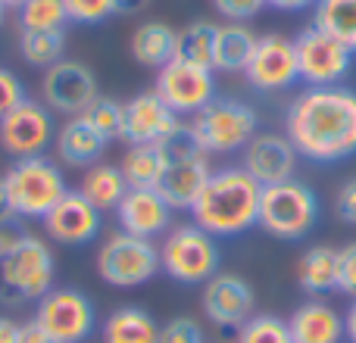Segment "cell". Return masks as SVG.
I'll list each match as a JSON object with an SVG mask.
<instances>
[{
	"mask_svg": "<svg viewBox=\"0 0 356 343\" xmlns=\"http://www.w3.org/2000/svg\"><path fill=\"white\" fill-rule=\"evenodd\" d=\"M284 135L309 162H341L356 156V91L307 87L284 112Z\"/></svg>",
	"mask_w": 356,
	"mask_h": 343,
	"instance_id": "6da1fadb",
	"label": "cell"
},
{
	"mask_svg": "<svg viewBox=\"0 0 356 343\" xmlns=\"http://www.w3.org/2000/svg\"><path fill=\"white\" fill-rule=\"evenodd\" d=\"M259 196H263V187L247 175L244 166L213 169L188 212L194 225H200L213 237H238L257 228Z\"/></svg>",
	"mask_w": 356,
	"mask_h": 343,
	"instance_id": "7a4b0ae2",
	"label": "cell"
},
{
	"mask_svg": "<svg viewBox=\"0 0 356 343\" xmlns=\"http://www.w3.org/2000/svg\"><path fill=\"white\" fill-rule=\"evenodd\" d=\"M319 221V196L300 178H288L282 184L263 187L259 196V221L269 237L303 240Z\"/></svg>",
	"mask_w": 356,
	"mask_h": 343,
	"instance_id": "3957f363",
	"label": "cell"
},
{
	"mask_svg": "<svg viewBox=\"0 0 356 343\" xmlns=\"http://www.w3.org/2000/svg\"><path fill=\"white\" fill-rule=\"evenodd\" d=\"M54 269L56 262L47 240L29 234L10 256H0V306L38 303L54 290Z\"/></svg>",
	"mask_w": 356,
	"mask_h": 343,
	"instance_id": "277c9868",
	"label": "cell"
},
{
	"mask_svg": "<svg viewBox=\"0 0 356 343\" xmlns=\"http://www.w3.org/2000/svg\"><path fill=\"white\" fill-rule=\"evenodd\" d=\"M3 184L19 219H44L69 194L60 162L47 160V156L16 160L3 172Z\"/></svg>",
	"mask_w": 356,
	"mask_h": 343,
	"instance_id": "5b68a950",
	"label": "cell"
},
{
	"mask_svg": "<svg viewBox=\"0 0 356 343\" xmlns=\"http://www.w3.org/2000/svg\"><path fill=\"white\" fill-rule=\"evenodd\" d=\"M219 237L200 225H178L163 237L160 265L178 284H207L219 271Z\"/></svg>",
	"mask_w": 356,
	"mask_h": 343,
	"instance_id": "8992f818",
	"label": "cell"
},
{
	"mask_svg": "<svg viewBox=\"0 0 356 343\" xmlns=\"http://www.w3.org/2000/svg\"><path fill=\"white\" fill-rule=\"evenodd\" d=\"M191 125L207 153H234V150H244L259 135L257 110L234 97H216L191 119Z\"/></svg>",
	"mask_w": 356,
	"mask_h": 343,
	"instance_id": "52a82bcc",
	"label": "cell"
},
{
	"mask_svg": "<svg viewBox=\"0 0 356 343\" xmlns=\"http://www.w3.org/2000/svg\"><path fill=\"white\" fill-rule=\"evenodd\" d=\"M97 271L110 287H141L154 281L160 265V246L147 237H135L129 231H116L100 244Z\"/></svg>",
	"mask_w": 356,
	"mask_h": 343,
	"instance_id": "ba28073f",
	"label": "cell"
},
{
	"mask_svg": "<svg viewBox=\"0 0 356 343\" xmlns=\"http://www.w3.org/2000/svg\"><path fill=\"white\" fill-rule=\"evenodd\" d=\"M35 321L47 331L54 343H85L94 334L97 312L81 290L54 287L38 300Z\"/></svg>",
	"mask_w": 356,
	"mask_h": 343,
	"instance_id": "9c48e42d",
	"label": "cell"
},
{
	"mask_svg": "<svg viewBox=\"0 0 356 343\" xmlns=\"http://www.w3.org/2000/svg\"><path fill=\"white\" fill-rule=\"evenodd\" d=\"M294 47H297V66H300V81H307V87H334L353 69V50L344 47L328 31L316 28V25H307L294 37Z\"/></svg>",
	"mask_w": 356,
	"mask_h": 343,
	"instance_id": "30bf717a",
	"label": "cell"
},
{
	"mask_svg": "<svg viewBox=\"0 0 356 343\" xmlns=\"http://www.w3.org/2000/svg\"><path fill=\"white\" fill-rule=\"evenodd\" d=\"M247 81L259 94H282L300 81V66H297V47L294 37L282 31L259 35L257 50L250 56V66L244 69Z\"/></svg>",
	"mask_w": 356,
	"mask_h": 343,
	"instance_id": "8fae6325",
	"label": "cell"
},
{
	"mask_svg": "<svg viewBox=\"0 0 356 343\" xmlns=\"http://www.w3.org/2000/svg\"><path fill=\"white\" fill-rule=\"evenodd\" d=\"M54 112L41 100H22L16 110H10L0 119V147L13 160L44 156V150L54 144Z\"/></svg>",
	"mask_w": 356,
	"mask_h": 343,
	"instance_id": "7c38bea8",
	"label": "cell"
},
{
	"mask_svg": "<svg viewBox=\"0 0 356 343\" xmlns=\"http://www.w3.org/2000/svg\"><path fill=\"white\" fill-rule=\"evenodd\" d=\"M156 94L160 100L175 112V116H191L194 119L203 106L216 100V75L213 69L191 66V62L172 60L156 72Z\"/></svg>",
	"mask_w": 356,
	"mask_h": 343,
	"instance_id": "4fadbf2b",
	"label": "cell"
},
{
	"mask_svg": "<svg viewBox=\"0 0 356 343\" xmlns=\"http://www.w3.org/2000/svg\"><path fill=\"white\" fill-rule=\"evenodd\" d=\"M41 97L50 112L60 116H81L94 97H97V78L94 72L79 60H60L56 66L44 69L41 78Z\"/></svg>",
	"mask_w": 356,
	"mask_h": 343,
	"instance_id": "5bb4252c",
	"label": "cell"
},
{
	"mask_svg": "<svg viewBox=\"0 0 356 343\" xmlns=\"http://www.w3.org/2000/svg\"><path fill=\"white\" fill-rule=\"evenodd\" d=\"M200 306L216 328H241L247 319L257 315V294L247 284V278L234 271H216L203 284Z\"/></svg>",
	"mask_w": 356,
	"mask_h": 343,
	"instance_id": "9a60e30c",
	"label": "cell"
},
{
	"mask_svg": "<svg viewBox=\"0 0 356 343\" xmlns=\"http://www.w3.org/2000/svg\"><path fill=\"white\" fill-rule=\"evenodd\" d=\"M41 221L50 240H56L63 246H85L91 240H97L100 228H104V212L97 206H91L79 190H69Z\"/></svg>",
	"mask_w": 356,
	"mask_h": 343,
	"instance_id": "2e32d148",
	"label": "cell"
},
{
	"mask_svg": "<svg viewBox=\"0 0 356 343\" xmlns=\"http://www.w3.org/2000/svg\"><path fill=\"white\" fill-rule=\"evenodd\" d=\"M297 147L288 141V135H275V131H259L250 144L244 147V172L259 184V187H269V184H282L288 178H294L297 172Z\"/></svg>",
	"mask_w": 356,
	"mask_h": 343,
	"instance_id": "e0dca14e",
	"label": "cell"
},
{
	"mask_svg": "<svg viewBox=\"0 0 356 343\" xmlns=\"http://www.w3.org/2000/svg\"><path fill=\"white\" fill-rule=\"evenodd\" d=\"M116 221L119 231L154 240L172 225V206L156 194V187H129L116 206Z\"/></svg>",
	"mask_w": 356,
	"mask_h": 343,
	"instance_id": "ac0fdd59",
	"label": "cell"
},
{
	"mask_svg": "<svg viewBox=\"0 0 356 343\" xmlns=\"http://www.w3.org/2000/svg\"><path fill=\"white\" fill-rule=\"evenodd\" d=\"M175 125L178 116L156 91H141L122 103V141L129 144H160Z\"/></svg>",
	"mask_w": 356,
	"mask_h": 343,
	"instance_id": "d6986e66",
	"label": "cell"
},
{
	"mask_svg": "<svg viewBox=\"0 0 356 343\" xmlns=\"http://www.w3.org/2000/svg\"><path fill=\"white\" fill-rule=\"evenodd\" d=\"M209 175H213V169H209V156L178 160V162H166V166H163V175L154 187L175 212V209L194 206V200L200 196V190H203V184H207Z\"/></svg>",
	"mask_w": 356,
	"mask_h": 343,
	"instance_id": "ffe728a7",
	"label": "cell"
},
{
	"mask_svg": "<svg viewBox=\"0 0 356 343\" xmlns=\"http://www.w3.org/2000/svg\"><path fill=\"white\" fill-rule=\"evenodd\" d=\"M288 331L294 343H341L344 315L325 300H307L291 312Z\"/></svg>",
	"mask_w": 356,
	"mask_h": 343,
	"instance_id": "44dd1931",
	"label": "cell"
},
{
	"mask_svg": "<svg viewBox=\"0 0 356 343\" xmlns=\"http://www.w3.org/2000/svg\"><path fill=\"white\" fill-rule=\"evenodd\" d=\"M106 144L110 141H104V137H100L81 116L63 122V128L56 131V137H54L56 160H60L63 166H75V169L97 166L100 156H104V150H106Z\"/></svg>",
	"mask_w": 356,
	"mask_h": 343,
	"instance_id": "7402d4cb",
	"label": "cell"
},
{
	"mask_svg": "<svg viewBox=\"0 0 356 343\" xmlns=\"http://www.w3.org/2000/svg\"><path fill=\"white\" fill-rule=\"evenodd\" d=\"M259 35L247 22H225L216 31L213 72H244L257 50Z\"/></svg>",
	"mask_w": 356,
	"mask_h": 343,
	"instance_id": "603a6c76",
	"label": "cell"
},
{
	"mask_svg": "<svg viewBox=\"0 0 356 343\" xmlns=\"http://www.w3.org/2000/svg\"><path fill=\"white\" fill-rule=\"evenodd\" d=\"M175 37L178 31L166 22H141L131 35V56H135L138 66L144 69H156L160 72L163 66L175 60Z\"/></svg>",
	"mask_w": 356,
	"mask_h": 343,
	"instance_id": "cb8c5ba5",
	"label": "cell"
},
{
	"mask_svg": "<svg viewBox=\"0 0 356 343\" xmlns=\"http://www.w3.org/2000/svg\"><path fill=\"white\" fill-rule=\"evenodd\" d=\"M297 284L309 296H325L338 290V250L334 246H309L297 259Z\"/></svg>",
	"mask_w": 356,
	"mask_h": 343,
	"instance_id": "d4e9b609",
	"label": "cell"
},
{
	"mask_svg": "<svg viewBox=\"0 0 356 343\" xmlns=\"http://www.w3.org/2000/svg\"><path fill=\"white\" fill-rule=\"evenodd\" d=\"M104 343H160V325L138 306L113 309L100 328Z\"/></svg>",
	"mask_w": 356,
	"mask_h": 343,
	"instance_id": "484cf974",
	"label": "cell"
},
{
	"mask_svg": "<svg viewBox=\"0 0 356 343\" xmlns=\"http://www.w3.org/2000/svg\"><path fill=\"white\" fill-rule=\"evenodd\" d=\"M125 190H129V181H125L122 169L110 166V162H97V166L85 169L81 184H79V194L85 196L91 206H97L100 212H116Z\"/></svg>",
	"mask_w": 356,
	"mask_h": 343,
	"instance_id": "4316f807",
	"label": "cell"
},
{
	"mask_svg": "<svg viewBox=\"0 0 356 343\" xmlns=\"http://www.w3.org/2000/svg\"><path fill=\"white\" fill-rule=\"evenodd\" d=\"M313 25L356 53V0H319L313 6Z\"/></svg>",
	"mask_w": 356,
	"mask_h": 343,
	"instance_id": "83f0119b",
	"label": "cell"
},
{
	"mask_svg": "<svg viewBox=\"0 0 356 343\" xmlns=\"http://www.w3.org/2000/svg\"><path fill=\"white\" fill-rule=\"evenodd\" d=\"M216 31L219 25L213 22H191L178 31L175 37V60L191 62V66L213 69V50H216Z\"/></svg>",
	"mask_w": 356,
	"mask_h": 343,
	"instance_id": "f1b7e54d",
	"label": "cell"
},
{
	"mask_svg": "<svg viewBox=\"0 0 356 343\" xmlns=\"http://www.w3.org/2000/svg\"><path fill=\"white\" fill-rule=\"evenodd\" d=\"M163 160L156 144H129V150L122 153V175L129 181V187H154L163 175Z\"/></svg>",
	"mask_w": 356,
	"mask_h": 343,
	"instance_id": "f546056e",
	"label": "cell"
},
{
	"mask_svg": "<svg viewBox=\"0 0 356 343\" xmlns=\"http://www.w3.org/2000/svg\"><path fill=\"white\" fill-rule=\"evenodd\" d=\"M66 31H22L19 35V56L35 69H50L66 60Z\"/></svg>",
	"mask_w": 356,
	"mask_h": 343,
	"instance_id": "4dcf8cb0",
	"label": "cell"
},
{
	"mask_svg": "<svg viewBox=\"0 0 356 343\" xmlns=\"http://www.w3.org/2000/svg\"><path fill=\"white\" fill-rule=\"evenodd\" d=\"M69 12L63 0H25L19 6V28L22 31H66Z\"/></svg>",
	"mask_w": 356,
	"mask_h": 343,
	"instance_id": "1f68e13d",
	"label": "cell"
},
{
	"mask_svg": "<svg viewBox=\"0 0 356 343\" xmlns=\"http://www.w3.org/2000/svg\"><path fill=\"white\" fill-rule=\"evenodd\" d=\"M88 125L97 131L104 141H122V103L113 97H94L88 103V110L81 112Z\"/></svg>",
	"mask_w": 356,
	"mask_h": 343,
	"instance_id": "d6a6232c",
	"label": "cell"
},
{
	"mask_svg": "<svg viewBox=\"0 0 356 343\" xmlns=\"http://www.w3.org/2000/svg\"><path fill=\"white\" fill-rule=\"evenodd\" d=\"M234 343H294L288 331V321L278 315H253L238 328Z\"/></svg>",
	"mask_w": 356,
	"mask_h": 343,
	"instance_id": "836d02e7",
	"label": "cell"
},
{
	"mask_svg": "<svg viewBox=\"0 0 356 343\" xmlns=\"http://www.w3.org/2000/svg\"><path fill=\"white\" fill-rule=\"evenodd\" d=\"M69 12V22L75 25H100L110 16H116L113 0H63Z\"/></svg>",
	"mask_w": 356,
	"mask_h": 343,
	"instance_id": "e575fe53",
	"label": "cell"
},
{
	"mask_svg": "<svg viewBox=\"0 0 356 343\" xmlns=\"http://www.w3.org/2000/svg\"><path fill=\"white\" fill-rule=\"evenodd\" d=\"M160 343H207V334L194 319L181 315L160 328Z\"/></svg>",
	"mask_w": 356,
	"mask_h": 343,
	"instance_id": "d590c367",
	"label": "cell"
},
{
	"mask_svg": "<svg viewBox=\"0 0 356 343\" xmlns=\"http://www.w3.org/2000/svg\"><path fill=\"white\" fill-rule=\"evenodd\" d=\"M22 100H29V91H25L22 78H19L16 72L0 66V119H3L10 110H16Z\"/></svg>",
	"mask_w": 356,
	"mask_h": 343,
	"instance_id": "8d00e7d4",
	"label": "cell"
},
{
	"mask_svg": "<svg viewBox=\"0 0 356 343\" xmlns=\"http://www.w3.org/2000/svg\"><path fill=\"white\" fill-rule=\"evenodd\" d=\"M213 6L228 22H247L266 10V0H213Z\"/></svg>",
	"mask_w": 356,
	"mask_h": 343,
	"instance_id": "74e56055",
	"label": "cell"
},
{
	"mask_svg": "<svg viewBox=\"0 0 356 343\" xmlns=\"http://www.w3.org/2000/svg\"><path fill=\"white\" fill-rule=\"evenodd\" d=\"M338 290L356 300V244L338 250Z\"/></svg>",
	"mask_w": 356,
	"mask_h": 343,
	"instance_id": "f35d334b",
	"label": "cell"
},
{
	"mask_svg": "<svg viewBox=\"0 0 356 343\" xmlns=\"http://www.w3.org/2000/svg\"><path fill=\"white\" fill-rule=\"evenodd\" d=\"M334 212H338L341 221L347 225H356V178L341 184L338 196H334Z\"/></svg>",
	"mask_w": 356,
	"mask_h": 343,
	"instance_id": "ab89813d",
	"label": "cell"
},
{
	"mask_svg": "<svg viewBox=\"0 0 356 343\" xmlns=\"http://www.w3.org/2000/svg\"><path fill=\"white\" fill-rule=\"evenodd\" d=\"M29 237V231L22 228L19 219H10V221H0V256H10L22 240Z\"/></svg>",
	"mask_w": 356,
	"mask_h": 343,
	"instance_id": "60d3db41",
	"label": "cell"
},
{
	"mask_svg": "<svg viewBox=\"0 0 356 343\" xmlns=\"http://www.w3.org/2000/svg\"><path fill=\"white\" fill-rule=\"evenodd\" d=\"M19 343H54V340L47 337V331H44L35 319H29L19 325Z\"/></svg>",
	"mask_w": 356,
	"mask_h": 343,
	"instance_id": "b9f144b4",
	"label": "cell"
},
{
	"mask_svg": "<svg viewBox=\"0 0 356 343\" xmlns=\"http://www.w3.org/2000/svg\"><path fill=\"white\" fill-rule=\"evenodd\" d=\"M319 0H266V6L278 12H303V10H313Z\"/></svg>",
	"mask_w": 356,
	"mask_h": 343,
	"instance_id": "7bdbcfd3",
	"label": "cell"
},
{
	"mask_svg": "<svg viewBox=\"0 0 356 343\" xmlns=\"http://www.w3.org/2000/svg\"><path fill=\"white\" fill-rule=\"evenodd\" d=\"M150 0H113L116 6V16H138L141 10H147Z\"/></svg>",
	"mask_w": 356,
	"mask_h": 343,
	"instance_id": "ee69618b",
	"label": "cell"
},
{
	"mask_svg": "<svg viewBox=\"0 0 356 343\" xmlns=\"http://www.w3.org/2000/svg\"><path fill=\"white\" fill-rule=\"evenodd\" d=\"M10 219H19V215H16V209H13L10 194H6L3 178H0V221H10Z\"/></svg>",
	"mask_w": 356,
	"mask_h": 343,
	"instance_id": "f6af8a7d",
	"label": "cell"
},
{
	"mask_svg": "<svg viewBox=\"0 0 356 343\" xmlns=\"http://www.w3.org/2000/svg\"><path fill=\"white\" fill-rule=\"evenodd\" d=\"M0 343H19V325L13 319H0Z\"/></svg>",
	"mask_w": 356,
	"mask_h": 343,
	"instance_id": "bcb514c9",
	"label": "cell"
},
{
	"mask_svg": "<svg viewBox=\"0 0 356 343\" xmlns=\"http://www.w3.org/2000/svg\"><path fill=\"white\" fill-rule=\"evenodd\" d=\"M344 340L356 343V300L350 303V309L344 312Z\"/></svg>",
	"mask_w": 356,
	"mask_h": 343,
	"instance_id": "7dc6e473",
	"label": "cell"
},
{
	"mask_svg": "<svg viewBox=\"0 0 356 343\" xmlns=\"http://www.w3.org/2000/svg\"><path fill=\"white\" fill-rule=\"evenodd\" d=\"M0 3H3V6H16V10H19V6L25 3V0H0Z\"/></svg>",
	"mask_w": 356,
	"mask_h": 343,
	"instance_id": "c3c4849f",
	"label": "cell"
},
{
	"mask_svg": "<svg viewBox=\"0 0 356 343\" xmlns=\"http://www.w3.org/2000/svg\"><path fill=\"white\" fill-rule=\"evenodd\" d=\"M3 10H6V6H3V3H0V22H3Z\"/></svg>",
	"mask_w": 356,
	"mask_h": 343,
	"instance_id": "681fc988",
	"label": "cell"
}]
</instances>
